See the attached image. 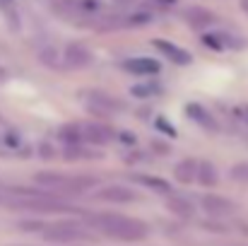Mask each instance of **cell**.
<instances>
[{
    "instance_id": "obj_29",
    "label": "cell",
    "mask_w": 248,
    "mask_h": 246,
    "mask_svg": "<svg viewBox=\"0 0 248 246\" xmlns=\"http://www.w3.org/2000/svg\"><path fill=\"white\" fill-rule=\"evenodd\" d=\"M5 75H7V73H5V70H2V68H0V80H2V78H5Z\"/></svg>"
},
{
    "instance_id": "obj_25",
    "label": "cell",
    "mask_w": 248,
    "mask_h": 246,
    "mask_svg": "<svg viewBox=\"0 0 248 246\" xmlns=\"http://www.w3.org/2000/svg\"><path fill=\"white\" fill-rule=\"evenodd\" d=\"M152 148H155V150H159L162 155H169V148H166L164 143H157V140H155V143H152Z\"/></svg>"
},
{
    "instance_id": "obj_20",
    "label": "cell",
    "mask_w": 248,
    "mask_h": 246,
    "mask_svg": "<svg viewBox=\"0 0 248 246\" xmlns=\"http://www.w3.org/2000/svg\"><path fill=\"white\" fill-rule=\"evenodd\" d=\"M0 15L10 22L12 29H19V15H17V5H15V0H0Z\"/></svg>"
},
{
    "instance_id": "obj_26",
    "label": "cell",
    "mask_w": 248,
    "mask_h": 246,
    "mask_svg": "<svg viewBox=\"0 0 248 246\" xmlns=\"http://www.w3.org/2000/svg\"><path fill=\"white\" fill-rule=\"evenodd\" d=\"M239 118H241L244 123H248V106H241V109H239Z\"/></svg>"
},
{
    "instance_id": "obj_17",
    "label": "cell",
    "mask_w": 248,
    "mask_h": 246,
    "mask_svg": "<svg viewBox=\"0 0 248 246\" xmlns=\"http://www.w3.org/2000/svg\"><path fill=\"white\" fill-rule=\"evenodd\" d=\"M166 208H169L176 217H183V220H190V217L195 215V208H193L186 198H181V196H171V198L166 200Z\"/></svg>"
},
{
    "instance_id": "obj_3",
    "label": "cell",
    "mask_w": 248,
    "mask_h": 246,
    "mask_svg": "<svg viewBox=\"0 0 248 246\" xmlns=\"http://www.w3.org/2000/svg\"><path fill=\"white\" fill-rule=\"evenodd\" d=\"M80 97L87 101V109L96 116H111V114L125 109V104L121 99H116L113 94L101 92V89H87V92H80Z\"/></svg>"
},
{
    "instance_id": "obj_28",
    "label": "cell",
    "mask_w": 248,
    "mask_h": 246,
    "mask_svg": "<svg viewBox=\"0 0 248 246\" xmlns=\"http://www.w3.org/2000/svg\"><path fill=\"white\" fill-rule=\"evenodd\" d=\"M241 7H244V12L248 15V0H241Z\"/></svg>"
},
{
    "instance_id": "obj_2",
    "label": "cell",
    "mask_w": 248,
    "mask_h": 246,
    "mask_svg": "<svg viewBox=\"0 0 248 246\" xmlns=\"http://www.w3.org/2000/svg\"><path fill=\"white\" fill-rule=\"evenodd\" d=\"M34 183L41 186L46 193L63 198V196H75V193H84L94 188L96 179L94 176H70L63 171H39L34 174Z\"/></svg>"
},
{
    "instance_id": "obj_11",
    "label": "cell",
    "mask_w": 248,
    "mask_h": 246,
    "mask_svg": "<svg viewBox=\"0 0 248 246\" xmlns=\"http://www.w3.org/2000/svg\"><path fill=\"white\" fill-rule=\"evenodd\" d=\"M82 131H84V140L92 143V145H106L113 140V128H108L106 123H82Z\"/></svg>"
},
{
    "instance_id": "obj_27",
    "label": "cell",
    "mask_w": 248,
    "mask_h": 246,
    "mask_svg": "<svg viewBox=\"0 0 248 246\" xmlns=\"http://www.w3.org/2000/svg\"><path fill=\"white\" fill-rule=\"evenodd\" d=\"M39 150H41V157H51V155H53V152H51V148H48V145H41V148H39Z\"/></svg>"
},
{
    "instance_id": "obj_6",
    "label": "cell",
    "mask_w": 248,
    "mask_h": 246,
    "mask_svg": "<svg viewBox=\"0 0 248 246\" xmlns=\"http://www.w3.org/2000/svg\"><path fill=\"white\" fill-rule=\"evenodd\" d=\"M92 61H94L92 51H89L84 44H80V41H70V44L63 49V63H65L68 68L80 70V68L92 66Z\"/></svg>"
},
{
    "instance_id": "obj_13",
    "label": "cell",
    "mask_w": 248,
    "mask_h": 246,
    "mask_svg": "<svg viewBox=\"0 0 248 246\" xmlns=\"http://www.w3.org/2000/svg\"><path fill=\"white\" fill-rule=\"evenodd\" d=\"M152 46H155L159 53H164L171 63L188 66V63L193 61V58H190V53H188L186 49H181V46H176V44H171V41H164V39H155V41H152Z\"/></svg>"
},
{
    "instance_id": "obj_22",
    "label": "cell",
    "mask_w": 248,
    "mask_h": 246,
    "mask_svg": "<svg viewBox=\"0 0 248 246\" xmlns=\"http://www.w3.org/2000/svg\"><path fill=\"white\" fill-rule=\"evenodd\" d=\"M159 92H162V87L157 82H145V84L133 87V94L135 97H152V94H159Z\"/></svg>"
},
{
    "instance_id": "obj_12",
    "label": "cell",
    "mask_w": 248,
    "mask_h": 246,
    "mask_svg": "<svg viewBox=\"0 0 248 246\" xmlns=\"http://www.w3.org/2000/svg\"><path fill=\"white\" fill-rule=\"evenodd\" d=\"M183 19H186L193 29H205V27H212V24L217 22V17H215L210 10L198 7V5L186 7V10H183Z\"/></svg>"
},
{
    "instance_id": "obj_23",
    "label": "cell",
    "mask_w": 248,
    "mask_h": 246,
    "mask_svg": "<svg viewBox=\"0 0 248 246\" xmlns=\"http://www.w3.org/2000/svg\"><path fill=\"white\" fill-rule=\"evenodd\" d=\"M232 179H236V181H246L248 183V162L234 164V166H232Z\"/></svg>"
},
{
    "instance_id": "obj_5",
    "label": "cell",
    "mask_w": 248,
    "mask_h": 246,
    "mask_svg": "<svg viewBox=\"0 0 248 246\" xmlns=\"http://www.w3.org/2000/svg\"><path fill=\"white\" fill-rule=\"evenodd\" d=\"M200 208H202L210 217H229V215L236 210L234 200H229V198H224V196H217V193H205V196L200 198Z\"/></svg>"
},
{
    "instance_id": "obj_19",
    "label": "cell",
    "mask_w": 248,
    "mask_h": 246,
    "mask_svg": "<svg viewBox=\"0 0 248 246\" xmlns=\"http://www.w3.org/2000/svg\"><path fill=\"white\" fill-rule=\"evenodd\" d=\"M202 44H207V46L215 49V51H222V49H227V46H234L236 41H234L229 34H205V36H202Z\"/></svg>"
},
{
    "instance_id": "obj_8",
    "label": "cell",
    "mask_w": 248,
    "mask_h": 246,
    "mask_svg": "<svg viewBox=\"0 0 248 246\" xmlns=\"http://www.w3.org/2000/svg\"><path fill=\"white\" fill-rule=\"evenodd\" d=\"M121 68L130 75H138V78H150V75H157L162 70L159 61H155V58H128L121 63Z\"/></svg>"
},
{
    "instance_id": "obj_14",
    "label": "cell",
    "mask_w": 248,
    "mask_h": 246,
    "mask_svg": "<svg viewBox=\"0 0 248 246\" xmlns=\"http://www.w3.org/2000/svg\"><path fill=\"white\" fill-rule=\"evenodd\" d=\"M58 138L63 140L65 148H80L84 140V131H82V123H68L58 131Z\"/></svg>"
},
{
    "instance_id": "obj_9",
    "label": "cell",
    "mask_w": 248,
    "mask_h": 246,
    "mask_svg": "<svg viewBox=\"0 0 248 246\" xmlns=\"http://www.w3.org/2000/svg\"><path fill=\"white\" fill-rule=\"evenodd\" d=\"M186 116L193 121V123H198L200 128H205V131H210V133H215L217 128H219V123H217V118L202 106V104H186Z\"/></svg>"
},
{
    "instance_id": "obj_1",
    "label": "cell",
    "mask_w": 248,
    "mask_h": 246,
    "mask_svg": "<svg viewBox=\"0 0 248 246\" xmlns=\"http://www.w3.org/2000/svg\"><path fill=\"white\" fill-rule=\"evenodd\" d=\"M84 222H87V227H92L111 239H121V242H140L150 234L147 222L128 217V215H116V213H96V215L87 213Z\"/></svg>"
},
{
    "instance_id": "obj_24",
    "label": "cell",
    "mask_w": 248,
    "mask_h": 246,
    "mask_svg": "<svg viewBox=\"0 0 248 246\" xmlns=\"http://www.w3.org/2000/svg\"><path fill=\"white\" fill-rule=\"evenodd\" d=\"M157 126H162V128H164V131H166V135H171V138L176 135V131H173V128H171V126L166 123L164 118H159V121H157Z\"/></svg>"
},
{
    "instance_id": "obj_7",
    "label": "cell",
    "mask_w": 248,
    "mask_h": 246,
    "mask_svg": "<svg viewBox=\"0 0 248 246\" xmlns=\"http://www.w3.org/2000/svg\"><path fill=\"white\" fill-rule=\"evenodd\" d=\"M96 200H104V203H116V205H125V203H135L138 200V191L128 188V186H104L96 191Z\"/></svg>"
},
{
    "instance_id": "obj_16",
    "label": "cell",
    "mask_w": 248,
    "mask_h": 246,
    "mask_svg": "<svg viewBox=\"0 0 248 246\" xmlns=\"http://www.w3.org/2000/svg\"><path fill=\"white\" fill-rule=\"evenodd\" d=\"M138 183H142L145 188H150V191H155V193H162V196H169L171 193V183L164 181V179H159V176H147V174H135L133 176Z\"/></svg>"
},
{
    "instance_id": "obj_18",
    "label": "cell",
    "mask_w": 248,
    "mask_h": 246,
    "mask_svg": "<svg viewBox=\"0 0 248 246\" xmlns=\"http://www.w3.org/2000/svg\"><path fill=\"white\" fill-rule=\"evenodd\" d=\"M217 181H219L217 166L212 162H200V169H198V183L205 186V188H212V186H217Z\"/></svg>"
},
{
    "instance_id": "obj_21",
    "label": "cell",
    "mask_w": 248,
    "mask_h": 246,
    "mask_svg": "<svg viewBox=\"0 0 248 246\" xmlns=\"http://www.w3.org/2000/svg\"><path fill=\"white\" fill-rule=\"evenodd\" d=\"M39 58L46 63V66H51V68H58L61 63H63V51L58 53L53 46H46V49H41V53H39Z\"/></svg>"
},
{
    "instance_id": "obj_15",
    "label": "cell",
    "mask_w": 248,
    "mask_h": 246,
    "mask_svg": "<svg viewBox=\"0 0 248 246\" xmlns=\"http://www.w3.org/2000/svg\"><path fill=\"white\" fill-rule=\"evenodd\" d=\"M198 169H200V162H195V160H181V162L173 166V176L181 183H193V181H198Z\"/></svg>"
},
{
    "instance_id": "obj_4",
    "label": "cell",
    "mask_w": 248,
    "mask_h": 246,
    "mask_svg": "<svg viewBox=\"0 0 248 246\" xmlns=\"http://www.w3.org/2000/svg\"><path fill=\"white\" fill-rule=\"evenodd\" d=\"M41 237L46 242H58V244H68V242H78V239H84L82 222H53V225H46V230L41 232Z\"/></svg>"
},
{
    "instance_id": "obj_10",
    "label": "cell",
    "mask_w": 248,
    "mask_h": 246,
    "mask_svg": "<svg viewBox=\"0 0 248 246\" xmlns=\"http://www.w3.org/2000/svg\"><path fill=\"white\" fill-rule=\"evenodd\" d=\"M61 7L78 17H96L101 12L104 2L101 0H61Z\"/></svg>"
}]
</instances>
